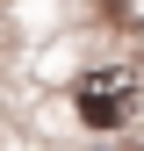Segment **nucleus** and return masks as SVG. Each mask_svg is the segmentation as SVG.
<instances>
[{
	"label": "nucleus",
	"mask_w": 144,
	"mask_h": 151,
	"mask_svg": "<svg viewBox=\"0 0 144 151\" xmlns=\"http://www.w3.org/2000/svg\"><path fill=\"white\" fill-rule=\"evenodd\" d=\"M130 93H137V79H130L122 65H94V72L79 79V122H86V129H122Z\"/></svg>",
	"instance_id": "obj_1"
}]
</instances>
